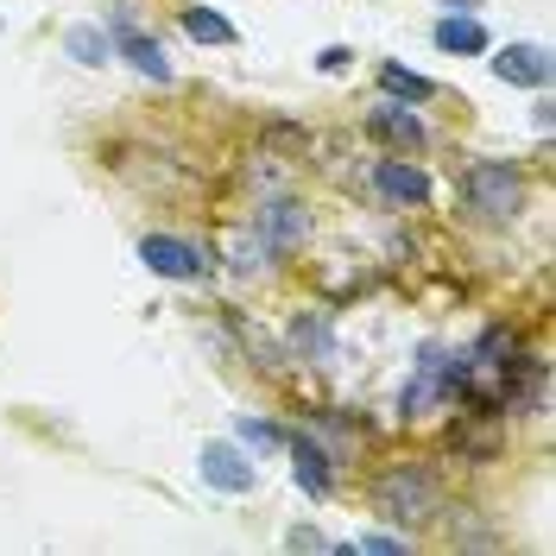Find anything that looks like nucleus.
Masks as SVG:
<instances>
[{
	"label": "nucleus",
	"mask_w": 556,
	"mask_h": 556,
	"mask_svg": "<svg viewBox=\"0 0 556 556\" xmlns=\"http://www.w3.org/2000/svg\"><path fill=\"white\" fill-rule=\"evenodd\" d=\"M374 513L392 525H424L443 513V481H437V468H424V462H392L380 481H374Z\"/></svg>",
	"instance_id": "f257e3e1"
},
{
	"label": "nucleus",
	"mask_w": 556,
	"mask_h": 556,
	"mask_svg": "<svg viewBox=\"0 0 556 556\" xmlns=\"http://www.w3.org/2000/svg\"><path fill=\"white\" fill-rule=\"evenodd\" d=\"M462 190H468V208L486 215V222H513L525 208V177L506 159H475L468 177H462Z\"/></svg>",
	"instance_id": "f03ea898"
},
{
	"label": "nucleus",
	"mask_w": 556,
	"mask_h": 556,
	"mask_svg": "<svg viewBox=\"0 0 556 556\" xmlns=\"http://www.w3.org/2000/svg\"><path fill=\"white\" fill-rule=\"evenodd\" d=\"M108 38H114V58H127L139 76H152V83H172V58H165V45L146 33L127 7H114V26H108Z\"/></svg>",
	"instance_id": "7ed1b4c3"
},
{
	"label": "nucleus",
	"mask_w": 556,
	"mask_h": 556,
	"mask_svg": "<svg viewBox=\"0 0 556 556\" xmlns=\"http://www.w3.org/2000/svg\"><path fill=\"white\" fill-rule=\"evenodd\" d=\"M139 260H146V273H159V278H203L208 273V253L197 241H177V235H146Z\"/></svg>",
	"instance_id": "20e7f679"
},
{
	"label": "nucleus",
	"mask_w": 556,
	"mask_h": 556,
	"mask_svg": "<svg viewBox=\"0 0 556 556\" xmlns=\"http://www.w3.org/2000/svg\"><path fill=\"white\" fill-rule=\"evenodd\" d=\"M367 139H380L392 152H424V146H430V127H424L405 102H380L367 114Z\"/></svg>",
	"instance_id": "39448f33"
},
{
	"label": "nucleus",
	"mask_w": 556,
	"mask_h": 556,
	"mask_svg": "<svg viewBox=\"0 0 556 556\" xmlns=\"http://www.w3.org/2000/svg\"><path fill=\"white\" fill-rule=\"evenodd\" d=\"M374 190H380L386 203H399V208L430 203V177L417 172V165H405V159H380V165H374Z\"/></svg>",
	"instance_id": "423d86ee"
},
{
	"label": "nucleus",
	"mask_w": 556,
	"mask_h": 556,
	"mask_svg": "<svg viewBox=\"0 0 556 556\" xmlns=\"http://www.w3.org/2000/svg\"><path fill=\"white\" fill-rule=\"evenodd\" d=\"M493 76L500 83H519V89H551V51L544 45H506L493 58Z\"/></svg>",
	"instance_id": "0eeeda50"
},
{
	"label": "nucleus",
	"mask_w": 556,
	"mask_h": 556,
	"mask_svg": "<svg viewBox=\"0 0 556 556\" xmlns=\"http://www.w3.org/2000/svg\"><path fill=\"white\" fill-rule=\"evenodd\" d=\"M203 481L215 486V493H253L260 475H253V462H247L235 443H208L203 450Z\"/></svg>",
	"instance_id": "6e6552de"
},
{
	"label": "nucleus",
	"mask_w": 556,
	"mask_h": 556,
	"mask_svg": "<svg viewBox=\"0 0 556 556\" xmlns=\"http://www.w3.org/2000/svg\"><path fill=\"white\" fill-rule=\"evenodd\" d=\"M437 45H443V51H462V58H475V51H486V26L481 20H468V13H450V20H437Z\"/></svg>",
	"instance_id": "1a4fd4ad"
},
{
	"label": "nucleus",
	"mask_w": 556,
	"mask_h": 556,
	"mask_svg": "<svg viewBox=\"0 0 556 556\" xmlns=\"http://www.w3.org/2000/svg\"><path fill=\"white\" fill-rule=\"evenodd\" d=\"M64 51H70V58H76V64L102 70L108 58H114V38H108L102 26H70V33H64Z\"/></svg>",
	"instance_id": "9d476101"
},
{
	"label": "nucleus",
	"mask_w": 556,
	"mask_h": 556,
	"mask_svg": "<svg viewBox=\"0 0 556 556\" xmlns=\"http://www.w3.org/2000/svg\"><path fill=\"white\" fill-rule=\"evenodd\" d=\"M291 462H298V486H304V493H329V455L316 450L311 437L291 443Z\"/></svg>",
	"instance_id": "9b49d317"
},
{
	"label": "nucleus",
	"mask_w": 556,
	"mask_h": 556,
	"mask_svg": "<svg viewBox=\"0 0 556 556\" xmlns=\"http://www.w3.org/2000/svg\"><path fill=\"white\" fill-rule=\"evenodd\" d=\"M184 33L197 38V45H235V20H222V13H208V7H184Z\"/></svg>",
	"instance_id": "f8f14e48"
},
{
	"label": "nucleus",
	"mask_w": 556,
	"mask_h": 556,
	"mask_svg": "<svg viewBox=\"0 0 556 556\" xmlns=\"http://www.w3.org/2000/svg\"><path fill=\"white\" fill-rule=\"evenodd\" d=\"M380 89H386V96H405V102H430V96H437V83H430V76H417V70H405V64H386L380 70Z\"/></svg>",
	"instance_id": "ddd939ff"
},
{
	"label": "nucleus",
	"mask_w": 556,
	"mask_h": 556,
	"mask_svg": "<svg viewBox=\"0 0 556 556\" xmlns=\"http://www.w3.org/2000/svg\"><path fill=\"white\" fill-rule=\"evenodd\" d=\"M266 222H273V241L278 247H291V241H304V235H311L304 208H291V203H273V208H266ZM273 241H266V247H273Z\"/></svg>",
	"instance_id": "4468645a"
},
{
	"label": "nucleus",
	"mask_w": 556,
	"mask_h": 556,
	"mask_svg": "<svg viewBox=\"0 0 556 556\" xmlns=\"http://www.w3.org/2000/svg\"><path fill=\"white\" fill-rule=\"evenodd\" d=\"M235 430H241L247 443H260V450H278V443H285V430H278V424H266V417H241Z\"/></svg>",
	"instance_id": "2eb2a0df"
},
{
	"label": "nucleus",
	"mask_w": 556,
	"mask_h": 556,
	"mask_svg": "<svg viewBox=\"0 0 556 556\" xmlns=\"http://www.w3.org/2000/svg\"><path fill=\"white\" fill-rule=\"evenodd\" d=\"M455 450H468V455H493V450H500V430H455Z\"/></svg>",
	"instance_id": "dca6fc26"
},
{
	"label": "nucleus",
	"mask_w": 556,
	"mask_h": 556,
	"mask_svg": "<svg viewBox=\"0 0 556 556\" xmlns=\"http://www.w3.org/2000/svg\"><path fill=\"white\" fill-rule=\"evenodd\" d=\"M348 58H354L348 45H329V51L316 58V70H323V76H342V70H348Z\"/></svg>",
	"instance_id": "f3484780"
},
{
	"label": "nucleus",
	"mask_w": 556,
	"mask_h": 556,
	"mask_svg": "<svg viewBox=\"0 0 556 556\" xmlns=\"http://www.w3.org/2000/svg\"><path fill=\"white\" fill-rule=\"evenodd\" d=\"M285 544H291V551H342V544H329V538H316V531H304V525H298V531H291Z\"/></svg>",
	"instance_id": "a211bd4d"
},
{
	"label": "nucleus",
	"mask_w": 556,
	"mask_h": 556,
	"mask_svg": "<svg viewBox=\"0 0 556 556\" xmlns=\"http://www.w3.org/2000/svg\"><path fill=\"white\" fill-rule=\"evenodd\" d=\"M354 551H374V556H392V551H405V544H399V538H361V544H354Z\"/></svg>",
	"instance_id": "6ab92c4d"
},
{
	"label": "nucleus",
	"mask_w": 556,
	"mask_h": 556,
	"mask_svg": "<svg viewBox=\"0 0 556 556\" xmlns=\"http://www.w3.org/2000/svg\"><path fill=\"white\" fill-rule=\"evenodd\" d=\"M0 33H7V20H0Z\"/></svg>",
	"instance_id": "aec40b11"
}]
</instances>
